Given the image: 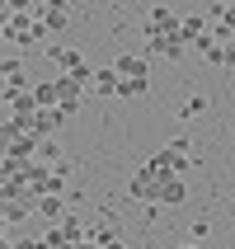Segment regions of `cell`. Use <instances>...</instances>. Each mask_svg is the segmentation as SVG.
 <instances>
[{
    "label": "cell",
    "instance_id": "15",
    "mask_svg": "<svg viewBox=\"0 0 235 249\" xmlns=\"http://www.w3.org/2000/svg\"><path fill=\"white\" fill-rule=\"evenodd\" d=\"M146 85H151V75H118V94L137 99V94H146Z\"/></svg>",
    "mask_w": 235,
    "mask_h": 249
},
{
    "label": "cell",
    "instance_id": "22",
    "mask_svg": "<svg viewBox=\"0 0 235 249\" xmlns=\"http://www.w3.org/2000/svg\"><path fill=\"white\" fill-rule=\"evenodd\" d=\"M5 231H10V221H5V212H0V235H5Z\"/></svg>",
    "mask_w": 235,
    "mask_h": 249
},
{
    "label": "cell",
    "instance_id": "18",
    "mask_svg": "<svg viewBox=\"0 0 235 249\" xmlns=\"http://www.w3.org/2000/svg\"><path fill=\"white\" fill-rule=\"evenodd\" d=\"M42 160H61V146H56L52 137H38V165Z\"/></svg>",
    "mask_w": 235,
    "mask_h": 249
},
{
    "label": "cell",
    "instance_id": "19",
    "mask_svg": "<svg viewBox=\"0 0 235 249\" xmlns=\"http://www.w3.org/2000/svg\"><path fill=\"white\" fill-rule=\"evenodd\" d=\"M10 14H38V0H5Z\"/></svg>",
    "mask_w": 235,
    "mask_h": 249
},
{
    "label": "cell",
    "instance_id": "17",
    "mask_svg": "<svg viewBox=\"0 0 235 249\" xmlns=\"http://www.w3.org/2000/svg\"><path fill=\"white\" fill-rule=\"evenodd\" d=\"M202 108H207V99H202V94H188V99H183V104H179V118H183V123H188V118H198V113H202Z\"/></svg>",
    "mask_w": 235,
    "mask_h": 249
},
{
    "label": "cell",
    "instance_id": "8",
    "mask_svg": "<svg viewBox=\"0 0 235 249\" xmlns=\"http://www.w3.org/2000/svg\"><path fill=\"white\" fill-rule=\"evenodd\" d=\"M146 52L165 56V61H179V56L188 52V42H183L179 33H165V38H146Z\"/></svg>",
    "mask_w": 235,
    "mask_h": 249
},
{
    "label": "cell",
    "instance_id": "4",
    "mask_svg": "<svg viewBox=\"0 0 235 249\" xmlns=\"http://www.w3.org/2000/svg\"><path fill=\"white\" fill-rule=\"evenodd\" d=\"M179 24H183V14H174V10H165V5H155V10H146V38H165V33H179Z\"/></svg>",
    "mask_w": 235,
    "mask_h": 249
},
{
    "label": "cell",
    "instance_id": "3",
    "mask_svg": "<svg viewBox=\"0 0 235 249\" xmlns=\"http://www.w3.org/2000/svg\"><path fill=\"white\" fill-rule=\"evenodd\" d=\"M160 183H165V174H160V169H155L151 160H146V165H141L137 174H132V183H127V193L137 197V202H155V197H160Z\"/></svg>",
    "mask_w": 235,
    "mask_h": 249
},
{
    "label": "cell",
    "instance_id": "23",
    "mask_svg": "<svg viewBox=\"0 0 235 249\" xmlns=\"http://www.w3.org/2000/svg\"><path fill=\"white\" fill-rule=\"evenodd\" d=\"M179 249H193V245H179Z\"/></svg>",
    "mask_w": 235,
    "mask_h": 249
},
{
    "label": "cell",
    "instance_id": "6",
    "mask_svg": "<svg viewBox=\"0 0 235 249\" xmlns=\"http://www.w3.org/2000/svg\"><path fill=\"white\" fill-rule=\"evenodd\" d=\"M38 24L47 28V33H61V28L71 24V5L66 0H42L38 5Z\"/></svg>",
    "mask_w": 235,
    "mask_h": 249
},
{
    "label": "cell",
    "instance_id": "16",
    "mask_svg": "<svg viewBox=\"0 0 235 249\" xmlns=\"http://www.w3.org/2000/svg\"><path fill=\"white\" fill-rule=\"evenodd\" d=\"M56 226H61V235H66V245H80V240L90 235V231H85V226L75 221V216H61V221H56Z\"/></svg>",
    "mask_w": 235,
    "mask_h": 249
},
{
    "label": "cell",
    "instance_id": "7",
    "mask_svg": "<svg viewBox=\"0 0 235 249\" xmlns=\"http://www.w3.org/2000/svg\"><path fill=\"white\" fill-rule=\"evenodd\" d=\"M66 123H71L66 108H38L33 113V137H52L56 127H66Z\"/></svg>",
    "mask_w": 235,
    "mask_h": 249
},
{
    "label": "cell",
    "instance_id": "1",
    "mask_svg": "<svg viewBox=\"0 0 235 249\" xmlns=\"http://www.w3.org/2000/svg\"><path fill=\"white\" fill-rule=\"evenodd\" d=\"M0 33H5L14 47H33V42H42V38H47V28L38 24V14H5Z\"/></svg>",
    "mask_w": 235,
    "mask_h": 249
},
{
    "label": "cell",
    "instance_id": "14",
    "mask_svg": "<svg viewBox=\"0 0 235 249\" xmlns=\"http://www.w3.org/2000/svg\"><path fill=\"white\" fill-rule=\"evenodd\" d=\"M113 71H118V75H151V71H146V56H137V52L118 56V61H113Z\"/></svg>",
    "mask_w": 235,
    "mask_h": 249
},
{
    "label": "cell",
    "instance_id": "20",
    "mask_svg": "<svg viewBox=\"0 0 235 249\" xmlns=\"http://www.w3.org/2000/svg\"><path fill=\"white\" fill-rule=\"evenodd\" d=\"M14 132H19V127H14V123H0V155L10 151V141H14Z\"/></svg>",
    "mask_w": 235,
    "mask_h": 249
},
{
    "label": "cell",
    "instance_id": "2",
    "mask_svg": "<svg viewBox=\"0 0 235 249\" xmlns=\"http://www.w3.org/2000/svg\"><path fill=\"white\" fill-rule=\"evenodd\" d=\"M151 165L160 169V174H179V179H183V174H188V137H174L165 151H155Z\"/></svg>",
    "mask_w": 235,
    "mask_h": 249
},
{
    "label": "cell",
    "instance_id": "5",
    "mask_svg": "<svg viewBox=\"0 0 235 249\" xmlns=\"http://www.w3.org/2000/svg\"><path fill=\"white\" fill-rule=\"evenodd\" d=\"M52 85H56V108H66L71 118H75L80 104H85V85L71 80V75H52Z\"/></svg>",
    "mask_w": 235,
    "mask_h": 249
},
{
    "label": "cell",
    "instance_id": "13",
    "mask_svg": "<svg viewBox=\"0 0 235 249\" xmlns=\"http://www.w3.org/2000/svg\"><path fill=\"white\" fill-rule=\"evenodd\" d=\"M33 212H38V216H42V221H47V226H56V221H61V216H66V202H61V197H38V207H33Z\"/></svg>",
    "mask_w": 235,
    "mask_h": 249
},
{
    "label": "cell",
    "instance_id": "10",
    "mask_svg": "<svg viewBox=\"0 0 235 249\" xmlns=\"http://www.w3.org/2000/svg\"><path fill=\"white\" fill-rule=\"evenodd\" d=\"M207 28H212V19H207V14H183V24H179V38L188 42V47H193V42L202 38Z\"/></svg>",
    "mask_w": 235,
    "mask_h": 249
},
{
    "label": "cell",
    "instance_id": "12",
    "mask_svg": "<svg viewBox=\"0 0 235 249\" xmlns=\"http://www.w3.org/2000/svg\"><path fill=\"white\" fill-rule=\"evenodd\" d=\"M90 94H118V71H113V66H94Z\"/></svg>",
    "mask_w": 235,
    "mask_h": 249
},
{
    "label": "cell",
    "instance_id": "21",
    "mask_svg": "<svg viewBox=\"0 0 235 249\" xmlns=\"http://www.w3.org/2000/svg\"><path fill=\"white\" fill-rule=\"evenodd\" d=\"M221 66H235V47H231V42L221 47Z\"/></svg>",
    "mask_w": 235,
    "mask_h": 249
},
{
    "label": "cell",
    "instance_id": "9",
    "mask_svg": "<svg viewBox=\"0 0 235 249\" xmlns=\"http://www.w3.org/2000/svg\"><path fill=\"white\" fill-rule=\"evenodd\" d=\"M0 75L10 89H28V75H24V61L19 56H0Z\"/></svg>",
    "mask_w": 235,
    "mask_h": 249
},
{
    "label": "cell",
    "instance_id": "24",
    "mask_svg": "<svg viewBox=\"0 0 235 249\" xmlns=\"http://www.w3.org/2000/svg\"><path fill=\"white\" fill-rule=\"evenodd\" d=\"M38 5H42V0H38Z\"/></svg>",
    "mask_w": 235,
    "mask_h": 249
},
{
    "label": "cell",
    "instance_id": "11",
    "mask_svg": "<svg viewBox=\"0 0 235 249\" xmlns=\"http://www.w3.org/2000/svg\"><path fill=\"white\" fill-rule=\"evenodd\" d=\"M183 193H188V188H183L179 174H165V183H160V197H155V202H165V207H179Z\"/></svg>",
    "mask_w": 235,
    "mask_h": 249
}]
</instances>
